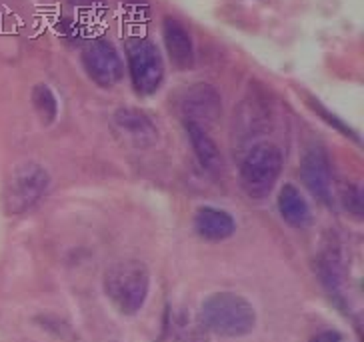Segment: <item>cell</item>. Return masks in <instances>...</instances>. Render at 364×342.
<instances>
[{"instance_id":"cell-20","label":"cell","mask_w":364,"mask_h":342,"mask_svg":"<svg viewBox=\"0 0 364 342\" xmlns=\"http://www.w3.org/2000/svg\"><path fill=\"white\" fill-rule=\"evenodd\" d=\"M114 342H117V341H114Z\"/></svg>"},{"instance_id":"cell-12","label":"cell","mask_w":364,"mask_h":342,"mask_svg":"<svg viewBox=\"0 0 364 342\" xmlns=\"http://www.w3.org/2000/svg\"><path fill=\"white\" fill-rule=\"evenodd\" d=\"M114 122H117L118 129L127 132L130 139L142 144V146H150V144H154L159 140L156 124L150 120L146 112H142L139 108H118L114 112Z\"/></svg>"},{"instance_id":"cell-5","label":"cell","mask_w":364,"mask_h":342,"mask_svg":"<svg viewBox=\"0 0 364 342\" xmlns=\"http://www.w3.org/2000/svg\"><path fill=\"white\" fill-rule=\"evenodd\" d=\"M129 75L132 88L140 97H150L162 86L164 60L159 46L149 38H136L127 48Z\"/></svg>"},{"instance_id":"cell-17","label":"cell","mask_w":364,"mask_h":342,"mask_svg":"<svg viewBox=\"0 0 364 342\" xmlns=\"http://www.w3.org/2000/svg\"><path fill=\"white\" fill-rule=\"evenodd\" d=\"M344 208L350 214H354L356 218L363 216V191L358 186H348L343 194Z\"/></svg>"},{"instance_id":"cell-10","label":"cell","mask_w":364,"mask_h":342,"mask_svg":"<svg viewBox=\"0 0 364 342\" xmlns=\"http://www.w3.org/2000/svg\"><path fill=\"white\" fill-rule=\"evenodd\" d=\"M196 235L208 242H223L236 233V220L232 214L216 206H200L194 214Z\"/></svg>"},{"instance_id":"cell-1","label":"cell","mask_w":364,"mask_h":342,"mask_svg":"<svg viewBox=\"0 0 364 342\" xmlns=\"http://www.w3.org/2000/svg\"><path fill=\"white\" fill-rule=\"evenodd\" d=\"M198 316L210 334L240 338L255 331L257 310L252 302L232 290L213 292L203 300Z\"/></svg>"},{"instance_id":"cell-19","label":"cell","mask_w":364,"mask_h":342,"mask_svg":"<svg viewBox=\"0 0 364 342\" xmlns=\"http://www.w3.org/2000/svg\"><path fill=\"white\" fill-rule=\"evenodd\" d=\"M75 2H76V0H75Z\"/></svg>"},{"instance_id":"cell-7","label":"cell","mask_w":364,"mask_h":342,"mask_svg":"<svg viewBox=\"0 0 364 342\" xmlns=\"http://www.w3.org/2000/svg\"><path fill=\"white\" fill-rule=\"evenodd\" d=\"M181 110L184 120L196 122L200 127H208V124H215L223 114V98L213 85L194 82L182 95Z\"/></svg>"},{"instance_id":"cell-9","label":"cell","mask_w":364,"mask_h":342,"mask_svg":"<svg viewBox=\"0 0 364 342\" xmlns=\"http://www.w3.org/2000/svg\"><path fill=\"white\" fill-rule=\"evenodd\" d=\"M162 41L174 68L188 70L194 65V44L186 26L176 18L166 16L162 22Z\"/></svg>"},{"instance_id":"cell-15","label":"cell","mask_w":364,"mask_h":342,"mask_svg":"<svg viewBox=\"0 0 364 342\" xmlns=\"http://www.w3.org/2000/svg\"><path fill=\"white\" fill-rule=\"evenodd\" d=\"M33 105L34 110L38 112V117L43 118L44 124H53L58 117V98L54 95V90L48 85H36L33 88Z\"/></svg>"},{"instance_id":"cell-16","label":"cell","mask_w":364,"mask_h":342,"mask_svg":"<svg viewBox=\"0 0 364 342\" xmlns=\"http://www.w3.org/2000/svg\"><path fill=\"white\" fill-rule=\"evenodd\" d=\"M306 105H309V107H311L312 110L316 112V117L321 118V120H324V122H326L328 127H332V129L336 130V132H341V134H343V137H346V139L358 140V137H356V132H354V130L350 129V127H348L346 122H344L343 118L336 117L334 112H331L328 108L324 107V105H322L318 98L309 97V98H306Z\"/></svg>"},{"instance_id":"cell-14","label":"cell","mask_w":364,"mask_h":342,"mask_svg":"<svg viewBox=\"0 0 364 342\" xmlns=\"http://www.w3.org/2000/svg\"><path fill=\"white\" fill-rule=\"evenodd\" d=\"M168 332L174 342H210L208 328L191 310H174L168 319Z\"/></svg>"},{"instance_id":"cell-2","label":"cell","mask_w":364,"mask_h":342,"mask_svg":"<svg viewBox=\"0 0 364 342\" xmlns=\"http://www.w3.org/2000/svg\"><path fill=\"white\" fill-rule=\"evenodd\" d=\"M102 289L110 304L124 316H134L150 292V270L136 258H124L110 264L102 278Z\"/></svg>"},{"instance_id":"cell-6","label":"cell","mask_w":364,"mask_h":342,"mask_svg":"<svg viewBox=\"0 0 364 342\" xmlns=\"http://www.w3.org/2000/svg\"><path fill=\"white\" fill-rule=\"evenodd\" d=\"M82 66L88 78L100 88H112L122 80L124 65L122 58L108 41H95L82 50Z\"/></svg>"},{"instance_id":"cell-4","label":"cell","mask_w":364,"mask_h":342,"mask_svg":"<svg viewBox=\"0 0 364 342\" xmlns=\"http://www.w3.org/2000/svg\"><path fill=\"white\" fill-rule=\"evenodd\" d=\"M282 172V152L272 142H258L240 164V184L250 198L262 201L272 193Z\"/></svg>"},{"instance_id":"cell-13","label":"cell","mask_w":364,"mask_h":342,"mask_svg":"<svg viewBox=\"0 0 364 342\" xmlns=\"http://www.w3.org/2000/svg\"><path fill=\"white\" fill-rule=\"evenodd\" d=\"M279 213L292 228H304L311 223V206L294 184L287 182L279 193Z\"/></svg>"},{"instance_id":"cell-3","label":"cell","mask_w":364,"mask_h":342,"mask_svg":"<svg viewBox=\"0 0 364 342\" xmlns=\"http://www.w3.org/2000/svg\"><path fill=\"white\" fill-rule=\"evenodd\" d=\"M50 184V176L38 162H22L11 172L2 191V210L6 216L28 213L43 198Z\"/></svg>"},{"instance_id":"cell-8","label":"cell","mask_w":364,"mask_h":342,"mask_svg":"<svg viewBox=\"0 0 364 342\" xmlns=\"http://www.w3.org/2000/svg\"><path fill=\"white\" fill-rule=\"evenodd\" d=\"M300 178L309 193L318 203L331 206L332 204V172L328 154L321 146H312L304 152L300 161Z\"/></svg>"},{"instance_id":"cell-18","label":"cell","mask_w":364,"mask_h":342,"mask_svg":"<svg viewBox=\"0 0 364 342\" xmlns=\"http://www.w3.org/2000/svg\"><path fill=\"white\" fill-rule=\"evenodd\" d=\"M343 341V336H341V332L336 331H324L321 334H316L311 342H341Z\"/></svg>"},{"instance_id":"cell-11","label":"cell","mask_w":364,"mask_h":342,"mask_svg":"<svg viewBox=\"0 0 364 342\" xmlns=\"http://www.w3.org/2000/svg\"><path fill=\"white\" fill-rule=\"evenodd\" d=\"M184 129H186V134L191 139L194 154H196V159L200 162V166L208 174L220 176L226 166L225 156H223V152L218 149V144L213 140V137L208 134L206 127H200V124L191 122V120H184Z\"/></svg>"}]
</instances>
